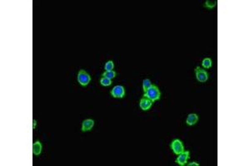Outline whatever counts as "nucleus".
<instances>
[{
    "mask_svg": "<svg viewBox=\"0 0 250 166\" xmlns=\"http://www.w3.org/2000/svg\"><path fill=\"white\" fill-rule=\"evenodd\" d=\"M195 75H196V79L198 81L201 83L206 82L208 79V72L205 70L200 68L199 67H197L195 68Z\"/></svg>",
    "mask_w": 250,
    "mask_h": 166,
    "instance_id": "obj_4",
    "label": "nucleus"
},
{
    "mask_svg": "<svg viewBox=\"0 0 250 166\" xmlns=\"http://www.w3.org/2000/svg\"><path fill=\"white\" fill-rule=\"evenodd\" d=\"M188 166H192V165H195V166H199V164L196 163V162H191L188 164Z\"/></svg>",
    "mask_w": 250,
    "mask_h": 166,
    "instance_id": "obj_17",
    "label": "nucleus"
},
{
    "mask_svg": "<svg viewBox=\"0 0 250 166\" xmlns=\"http://www.w3.org/2000/svg\"><path fill=\"white\" fill-rule=\"evenodd\" d=\"M212 65H213V62H212V60L210 59V58L207 57V58H204V59L203 60L202 66L203 67V68L206 69L210 68L212 67Z\"/></svg>",
    "mask_w": 250,
    "mask_h": 166,
    "instance_id": "obj_11",
    "label": "nucleus"
},
{
    "mask_svg": "<svg viewBox=\"0 0 250 166\" xmlns=\"http://www.w3.org/2000/svg\"><path fill=\"white\" fill-rule=\"evenodd\" d=\"M179 156L176 160V163L179 164V165L184 166L188 162V160L189 159V151H183L179 154H178Z\"/></svg>",
    "mask_w": 250,
    "mask_h": 166,
    "instance_id": "obj_6",
    "label": "nucleus"
},
{
    "mask_svg": "<svg viewBox=\"0 0 250 166\" xmlns=\"http://www.w3.org/2000/svg\"><path fill=\"white\" fill-rule=\"evenodd\" d=\"M102 76L104 77H107V78H108V79H113L114 77H116V72L114 71H105L102 74Z\"/></svg>",
    "mask_w": 250,
    "mask_h": 166,
    "instance_id": "obj_12",
    "label": "nucleus"
},
{
    "mask_svg": "<svg viewBox=\"0 0 250 166\" xmlns=\"http://www.w3.org/2000/svg\"><path fill=\"white\" fill-rule=\"evenodd\" d=\"M170 147L172 149V150L175 154H179L183 151H184V147L183 145V142L179 139H175L172 141Z\"/></svg>",
    "mask_w": 250,
    "mask_h": 166,
    "instance_id": "obj_3",
    "label": "nucleus"
},
{
    "mask_svg": "<svg viewBox=\"0 0 250 166\" xmlns=\"http://www.w3.org/2000/svg\"><path fill=\"white\" fill-rule=\"evenodd\" d=\"M111 95L114 98H123L125 96L124 87L120 85L115 86L111 91Z\"/></svg>",
    "mask_w": 250,
    "mask_h": 166,
    "instance_id": "obj_5",
    "label": "nucleus"
},
{
    "mask_svg": "<svg viewBox=\"0 0 250 166\" xmlns=\"http://www.w3.org/2000/svg\"><path fill=\"white\" fill-rule=\"evenodd\" d=\"M36 123H37V122H36V121H35V120H33V129H34V128H35V126H36Z\"/></svg>",
    "mask_w": 250,
    "mask_h": 166,
    "instance_id": "obj_18",
    "label": "nucleus"
},
{
    "mask_svg": "<svg viewBox=\"0 0 250 166\" xmlns=\"http://www.w3.org/2000/svg\"><path fill=\"white\" fill-rule=\"evenodd\" d=\"M94 125V121L92 119H87L85 121H83V124H82V131L85 132V131H90Z\"/></svg>",
    "mask_w": 250,
    "mask_h": 166,
    "instance_id": "obj_8",
    "label": "nucleus"
},
{
    "mask_svg": "<svg viewBox=\"0 0 250 166\" xmlns=\"http://www.w3.org/2000/svg\"><path fill=\"white\" fill-rule=\"evenodd\" d=\"M153 105V101L146 97H143L139 101V106L143 110H149Z\"/></svg>",
    "mask_w": 250,
    "mask_h": 166,
    "instance_id": "obj_7",
    "label": "nucleus"
},
{
    "mask_svg": "<svg viewBox=\"0 0 250 166\" xmlns=\"http://www.w3.org/2000/svg\"><path fill=\"white\" fill-rule=\"evenodd\" d=\"M113 67H114V64L113 61H108L104 66L105 71H113Z\"/></svg>",
    "mask_w": 250,
    "mask_h": 166,
    "instance_id": "obj_16",
    "label": "nucleus"
},
{
    "mask_svg": "<svg viewBox=\"0 0 250 166\" xmlns=\"http://www.w3.org/2000/svg\"><path fill=\"white\" fill-rule=\"evenodd\" d=\"M217 5V1H212V0H208V1H206L205 2V4H204V6L207 8V9H214L215 6Z\"/></svg>",
    "mask_w": 250,
    "mask_h": 166,
    "instance_id": "obj_15",
    "label": "nucleus"
},
{
    "mask_svg": "<svg viewBox=\"0 0 250 166\" xmlns=\"http://www.w3.org/2000/svg\"><path fill=\"white\" fill-rule=\"evenodd\" d=\"M90 81H91V77L87 71H85L84 70H80L78 71V81L81 86H88L89 83L90 82Z\"/></svg>",
    "mask_w": 250,
    "mask_h": 166,
    "instance_id": "obj_2",
    "label": "nucleus"
},
{
    "mask_svg": "<svg viewBox=\"0 0 250 166\" xmlns=\"http://www.w3.org/2000/svg\"><path fill=\"white\" fill-rule=\"evenodd\" d=\"M152 86H153L152 82H151V81L149 80V79H144V80L143 81V90L144 92Z\"/></svg>",
    "mask_w": 250,
    "mask_h": 166,
    "instance_id": "obj_13",
    "label": "nucleus"
},
{
    "mask_svg": "<svg viewBox=\"0 0 250 166\" xmlns=\"http://www.w3.org/2000/svg\"><path fill=\"white\" fill-rule=\"evenodd\" d=\"M199 116L197 114H194V113H192V114H189L187 117V120H186V123L188 125H194L196 124L197 122L199 121Z\"/></svg>",
    "mask_w": 250,
    "mask_h": 166,
    "instance_id": "obj_9",
    "label": "nucleus"
},
{
    "mask_svg": "<svg viewBox=\"0 0 250 166\" xmlns=\"http://www.w3.org/2000/svg\"><path fill=\"white\" fill-rule=\"evenodd\" d=\"M42 152V144L40 141H36L33 145V153L35 155H39Z\"/></svg>",
    "mask_w": 250,
    "mask_h": 166,
    "instance_id": "obj_10",
    "label": "nucleus"
},
{
    "mask_svg": "<svg viewBox=\"0 0 250 166\" xmlns=\"http://www.w3.org/2000/svg\"><path fill=\"white\" fill-rule=\"evenodd\" d=\"M161 96V92L158 89V86L153 85L151 87H149V89L147 90L144 94H143V97H146L149 99L150 101H152L153 102L158 101L160 99Z\"/></svg>",
    "mask_w": 250,
    "mask_h": 166,
    "instance_id": "obj_1",
    "label": "nucleus"
},
{
    "mask_svg": "<svg viewBox=\"0 0 250 166\" xmlns=\"http://www.w3.org/2000/svg\"><path fill=\"white\" fill-rule=\"evenodd\" d=\"M100 83H101L102 86H108L112 84V80H111V79H108L107 77H102L101 79H100Z\"/></svg>",
    "mask_w": 250,
    "mask_h": 166,
    "instance_id": "obj_14",
    "label": "nucleus"
}]
</instances>
